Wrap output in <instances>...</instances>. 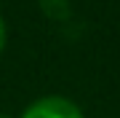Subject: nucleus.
<instances>
[{"mask_svg":"<svg viewBox=\"0 0 120 118\" xmlns=\"http://www.w3.org/2000/svg\"><path fill=\"white\" fill-rule=\"evenodd\" d=\"M22 118H86L83 110L67 97H40L22 113Z\"/></svg>","mask_w":120,"mask_h":118,"instance_id":"obj_1","label":"nucleus"},{"mask_svg":"<svg viewBox=\"0 0 120 118\" xmlns=\"http://www.w3.org/2000/svg\"><path fill=\"white\" fill-rule=\"evenodd\" d=\"M5 38H8V32H5V22H3V16H0V54H3V48H5Z\"/></svg>","mask_w":120,"mask_h":118,"instance_id":"obj_2","label":"nucleus"},{"mask_svg":"<svg viewBox=\"0 0 120 118\" xmlns=\"http://www.w3.org/2000/svg\"><path fill=\"white\" fill-rule=\"evenodd\" d=\"M0 118H11V115H3V113H0Z\"/></svg>","mask_w":120,"mask_h":118,"instance_id":"obj_3","label":"nucleus"}]
</instances>
